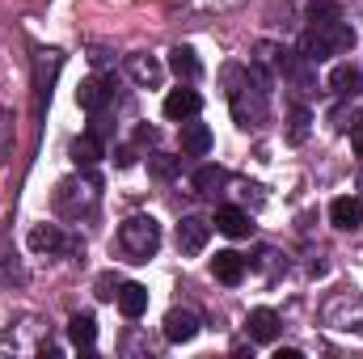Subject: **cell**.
<instances>
[{
  "label": "cell",
  "mask_w": 363,
  "mask_h": 359,
  "mask_svg": "<svg viewBox=\"0 0 363 359\" xmlns=\"http://www.w3.org/2000/svg\"><path fill=\"white\" fill-rule=\"evenodd\" d=\"M0 355H60L51 343V326L43 317H17L0 334Z\"/></svg>",
  "instance_id": "obj_1"
},
{
  "label": "cell",
  "mask_w": 363,
  "mask_h": 359,
  "mask_svg": "<svg viewBox=\"0 0 363 359\" xmlns=\"http://www.w3.org/2000/svg\"><path fill=\"white\" fill-rule=\"evenodd\" d=\"M355 47V30L342 21V17H334V21H313L308 30H304V38H300V55L304 60H330V55H342V51H351Z\"/></svg>",
  "instance_id": "obj_2"
},
{
  "label": "cell",
  "mask_w": 363,
  "mask_h": 359,
  "mask_svg": "<svg viewBox=\"0 0 363 359\" xmlns=\"http://www.w3.org/2000/svg\"><path fill=\"white\" fill-rule=\"evenodd\" d=\"M118 250L131 258V263H148L157 250H161V224L152 216H127L118 224Z\"/></svg>",
  "instance_id": "obj_3"
},
{
  "label": "cell",
  "mask_w": 363,
  "mask_h": 359,
  "mask_svg": "<svg viewBox=\"0 0 363 359\" xmlns=\"http://www.w3.org/2000/svg\"><path fill=\"white\" fill-rule=\"evenodd\" d=\"M97 203H101V186H97V178H89V174L64 178L60 186H55V207H60V216H68V220L93 216Z\"/></svg>",
  "instance_id": "obj_4"
},
{
  "label": "cell",
  "mask_w": 363,
  "mask_h": 359,
  "mask_svg": "<svg viewBox=\"0 0 363 359\" xmlns=\"http://www.w3.org/2000/svg\"><path fill=\"white\" fill-rule=\"evenodd\" d=\"M267 81L271 77H262L258 68H250V81L233 89V118L241 127H258L267 118Z\"/></svg>",
  "instance_id": "obj_5"
},
{
  "label": "cell",
  "mask_w": 363,
  "mask_h": 359,
  "mask_svg": "<svg viewBox=\"0 0 363 359\" xmlns=\"http://www.w3.org/2000/svg\"><path fill=\"white\" fill-rule=\"evenodd\" d=\"M325 326L342 334H363V296H334L325 304Z\"/></svg>",
  "instance_id": "obj_6"
},
{
  "label": "cell",
  "mask_w": 363,
  "mask_h": 359,
  "mask_svg": "<svg viewBox=\"0 0 363 359\" xmlns=\"http://www.w3.org/2000/svg\"><path fill=\"white\" fill-rule=\"evenodd\" d=\"M123 68H127V77H131L135 85H144V89H157V85L165 81V64H161L157 55H148V51H131V55L123 60Z\"/></svg>",
  "instance_id": "obj_7"
},
{
  "label": "cell",
  "mask_w": 363,
  "mask_h": 359,
  "mask_svg": "<svg viewBox=\"0 0 363 359\" xmlns=\"http://www.w3.org/2000/svg\"><path fill=\"white\" fill-rule=\"evenodd\" d=\"M207 237H211V220H203V216H182L178 220V254H186V258L203 254Z\"/></svg>",
  "instance_id": "obj_8"
},
{
  "label": "cell",
  "mask_w": 363,
  "mask_h": 359,
  "mask_svg": "<svg viewBox=\"0 0 363 359\" xmlns=\"http://www.w3.org/2000/svg\"><path fill=\"white\" fill-rule=\"evenodd\" d=\"M26 245H30L34 254H64V250H72V241L64 237L60 224H34L30 237H26Z\"/></svg>",
  "instance_id": "obj_9"
},
{
  "label": "cell",
  "mask_w": 363,
  "mask_h": 359,
  "mask_svg": "<svg viewBox=\"0 0 363 359\" xmlns=\"http://www.w3.org/2000/svg\"><path fill=\"white\" fill-rule=\"evenodd\" d=\"M279 330H283V321H279L274 309H254V313L245 317V334H250V343H274Z\"/></svg>",
  "instance_id": "obj_10"
},
{
  "label": "cell",
  "mask_w": 363,
  "mask_h": 359,
  "mask_svg": "<svg viewBox=\"0 0 363 359\" xmlns=\"http://www.w3.org/2000/svg\"><path fill=\"white\" fill-rule=\"evenodd\" d=\"M199 334V313H190V309H169L165 313V338L169 343H190Z\"/></svg>",
  "instance_id": "obj_11"
},
{
  "label": "cell",
  "mask_w": 363,
  "mask_h": 359,
  "mask_svg": "<svg viewBox=\"0 0 363 359\" xmlns=\"http://www.w3.org/2000/svg\"><path fill=\"white\" fill-rule=\"evenodd\" d=\"M330 220H334V228H342V233L359 228V224H363V203L355 199V194L334 199V203H330Z\"/></svg>",
  "instance_id": "obj_12"
},
{
  "label": "cell",
  "mask_w": 363,
  "mask_h": 359,
  "mask_svg": "<svg viewBox=\"0 0 363 359\" xmlns=\"http://www.w3.org/2000/svg\"><path fill=\"white\" fill-rule=\"evenodd\" d=\"M114 300H118V313H123L127 321H135V317L148 313V287H144V283H123Z\"/></svg>",
  "instance_id": "obj_13"
},
{
  "label": "cell",
  "mask_w": 363,
  "mask_h": 359,
  "mask_svg": "<svg viewBox=\"0 0 363 359\" xmlns=\"http://www.w3.org/2000/svg\"><path fill=\"white\" fill-rule=\"evenodd\" d=\"M203 110V97L194 89H174L165 97V118H174V123H186V118H194Z\"/></svg>",
  "instance_id": "obj_14"
},
{
  "label": "cell",
  "mask_w": 363,
  "mask_h": 359,
  "mask_svg": "<svg viewBox=\"0 0 363 359\" xmlns=\"http://www.w3.org/2000/svg\"><path fill=\"white\" fill-rule=\"evenodd\" d=\"M182 153L186 157H207L211 153V127L207 123H182Z\"/></svg>",
  "instance_id": "obj_15"
},
{
  "label": "cell",
  "mask_w": 363,
  "mask_h": 359,
  "mask_svg": "<svg viewBox=\"0 0 363 359\" xmlns=\"http://www.w3.org/2000/svg\"><path fill=\"white\" fill-rule=\"evenodd\" d=\"M330 89L338 93V97H351V101H355L363 93V72L355 64H338V68L330 72Z\"/></svg>",
  "instance_id": "obj_16"
},
{
  "label": "cell",
  "mask_w": 363,
  "mask_h": 359,
  "mask_svg": "<svg viewBox=\"0 0 363 359\" xmlns=\"http://www.w3.org/2000/svg\"><path fill=\"white\" fill-rule=\"evenodd\" d=\"M211 224H216L224 237H250V233H254V224H250V216H245L241 207H220Z\"/></svg>",
  "instance_id": "obj_17"
},
{
  "label": "cell",
  "mask_w": 363,
  "mask_h": 359,
  "mask_svg": "<svg viewBox=\"0 0 363 359\" xmlns=\"http://www.w3.org/2000/svg\"><path fill=\"white\" fill-rule=\"evenodd\" d=\"M211 270H216L220 283H241V279H245V258H241L237 250H220V254L211 258Z\"/></svg>",
  "instance_id": "obj_18"
},
{
  "label": "cell",
  "mask_w": 363,
  "mask_h": 359,
  "mask_svg": "<svg viewBox=\"0 0 363 359\" xmlns=\"http://www.w3.org/2000/svg\"><path fill=\"white\" fill-rule=\"evenodd\" d=\"M283 60H287V51H283L279 43H258V47H254V64H250V68H258L262 77H274V72H283Z\"/></svg>",
  "instance_id": "obj_19"
},
{
  "label": "cell",
  "mask_w": 363,
  "mask_h": 359,
  "mask_svg": "<svg viewBox=\"0 0 363 359\" xmlns=\"http://www.w3.org/2000/svg\"><path fill=\"white\" fill-rule=\"evenodd\" d=\"M68 338L89 351L93 343H97V321H93V313H72V317H68Z\"/></svg>",
  "instance_id": "obj_20"
},
{
  "label": "cell",
  "mask_w": 363,
  "mask_h": 359,
  "mask_svg": "<svg viewBox=\"0 0 363 359\" xmlns=\"http://www.w3.org/2000/svg\"><path fill=\"white\" fill-rule=\"evenodd\" d=\"M106 97H110V81L93 77V81H81V89H77V106H81V110H101Z\"/></svg>",
  "instance_id": "obj_21"
},
{
  "label": "cell",
  "mask_w": 363,
  "mask_h": 359,
  "mask_svg": "<svg viewBox=\"0 0 363 359\" xmlns=\"http://www.w3.org/2000/svg\"><path fill=\"white\" fill-rule=\"evenodd\" d=\"M169 68H174L178 81H194V77L203 72V64H199V55H194L190 47H174V51H169Z\"/></svg>",
  "instance_id": "obj_22"
},
{
  "label": "cell",
  "mask_w": 363,
  "mask_h": 359,
  "mask_svg": "<svg viewBox=\"0 0 363 359\" xmlns=\"http://www.w3.org/2000/svg\"><path fill=\"white\" fill-rule=\"evenodd\" d=\"M97 161H101V140H97V136L72 140V165H77V170H93Z\"/></svg>",
  "instance_id": "obj_23"
},
{
  "label": "cell",
  "mask_w": 363,
  "mask_h": 359,
  "mask_svg": "<svg viewBox=\"0 0 363 359\" xmlns=\"http://www.w3.org/2000/svg\"><path fill=\"white\" fill-rule=\"evenodd\" d=\"M55 72H60V55H55V51H38V77H34V85H38V97H43V101L51 97Z\"/></svg>",
  "instance_id": "obj_24"
},
{
  "label": "cell",
  "mask_w": 363,
  "mask_h": 359,
  "mask_svg": "<svg viewBox=\"0 0 363 359\" xmlns=\"http://www.w3.org/2000/svg\"><path fill=\"white\" fill-rule=\"evenodd\" d=\"M26 283H30V270L21 267V258L0 250V287H26Z\"/></svg>",
  "instance_id": "obj_25"
},
{
  "label": "cell",
  "mask_w": 363,
  "mask_h": 359,
  "mask_svg": "<svg viewBox=\"0 0 363 359\" xmlns=\"http://www.w3.org/2000/svg\"><path fill=\"white\" fill-rule=\"evenodd\" d=\"M224 182H228V174L220 165H199L194 170V194H216Z\"/></svg>",
  "instance_id": "obj_26"
},
{
  "label": "cell",
  "mask_w": 363,
  "mask_h": 359,
  "mask_svg": "<svg viewBox=\"0 0 363 359\" xmlns=\"http://www.w3.org/2000/svg\"><path fill=\"white\" fill-rule=\"evenodd\" d=\"M148 170L157 174V178H174L182 170V157H169V153H152L148 157Z\"/></svg>",
  "instance_id": "obj_27"
},
{
  "label": "cell",
  "mask_w": 363,
  "mask_h": 359,
  "mask_svg": "<svg viewBox=\"0 0 363 359\" xmlns=\"http://www.w3.org/2000/svg\"><path fill=\"white\" fill-rule=\"evenodd\" d=\"M308 123H313V118H308V110H304V106H296V110H291V131H287V140H291V144H300V140L308 136Z\"/></svg>",
  "instance_id": "obj_28"
},
{
  "label": "cell",
  "mask_w": 363,
  "mask_h": 359,
  "mask_svg": "<svg viewBox=\"0 0 363 359\" xmlns=\"http://www.w3.org/2000/svg\"><path fill=\"white\" fill-rule=\"evenodd\" d=\"M338 4L334 0H308V21H334Z\"/></svg>",
  "instance_id": "obj_29"
},
{
  "label": "cell",
  "mask_w": 363,
  "mask_h": 359,
  "mask_svg": "<svg viewBox=\"0 0 363 359\" xmlns=\"http://www.w3.org/2000/svg\"><path fill=\"white\" fill-rule=\"evenodd\" d=\"M258 270L274 275V270H279V254H274V250H262V254H258Z\"/></svg>",
  "instance_id": "obj_30"
},
{
  "label": "cell",
  "mask_w": 363,
  "mask_h": 359,
  "mask_svg": "<svg viewBox=\"0 0 363 359\" xmlns=\"http://www.w3.org/2000/svg\"><path fill=\"white\" fill-rule=\"evenodd\" d=\"M9 136H13V123H9V110L0 106V153L9 148Z\"/></svg>",
  "instance_id": "obj_31"
},
{
  "label": "cell",
  "mask_w": 363,
  "mask_h": 359,
  "mask_svg": "<svg viewBox=\"0 0 363 359\" xmlns=\"http://www.w3.org/2000/svg\"><path fill=\"white\" fill-rule=\"evenodd\" d=\"M110 287H114V279H110V275H101V279H97V300H114L118 292H110Z\"/></svg>",
  "instance_id": "obj_32"
},
{
  "label": "cell",
  "mask_w": 363,
  "mask_h": 359,
  "mask_svg": "<svg viewBox=\"0 0 363 359\" xmlns=\"http://www.w3.org/2000/svg\"><path fill=\"white\" fill-rule=\"evenodd\" d=\"M351 148H355V157H363V123H355V131H351Z\"/></svg>",
  "instance_id": "obj_33"
},
{
  "label": "cell",
  "mask_w": 363,
  "mask_h": 359,
  "mask_svg": "<svg viewBox=\"0 0 363 359\" xmlns=\"http://www.w3.org/2000/svg\"><path fill=\"white\" fill-rule=\"evenodd\" d=\"M114 161L127 170V165H135V153H131V148H118V153H114Z\"/></svg>",
  "instance_id": "obj_34"
},
{
  "label": "cell",
  "mask_w": 363,
  "mask_h": 359,
  "mask_svg": "<svg viewBox=\"0 0 363 359\" xmlns=\"http://www.w3.org/2000/svg\"><path fill=\"white\" fill-rule=\"evenodd\" d=\"M274 359H300V351H296V347H279V351H274Z\"/></svg>",
  "instance_id": "obj_35"
}]
</instances>
